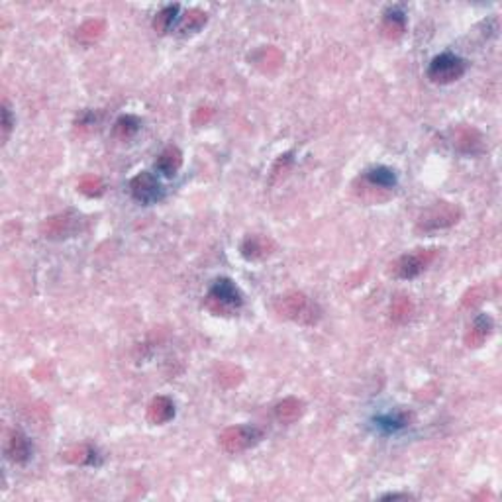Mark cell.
Segmentation results:
<instances>
[{
	"label": "cell",
	"mask_w": 502,
	"mask_h": 502,
	"mask_svg": "<svg viewBox=\"0 0 502 502\" xmlns=\"http://www.w3.org/2000/svg\"><path fill=\"white\" fill-rule=\"evenodd\" d=\"M275 312L302 326H314L322 316L320 306L312 302L305 293H289V295L279 296L275 302Z\"/></svg>",
	"instance_id": "6da1fadb"
},
{
	"label": "cell",
	"mask_w": 502,
	"mask_h": 502,
	"mask_svg": "<svg viewBox=\"0 0 502 502\" xmlns=\"http://www.w3.org/2000/svg\"><path fill=\"white\" fill-rule=\"evenodd\" d=\"M243 305L240 289L226 277L216 279L207 295V308L218 316H229Z\"/></svg>",
	"instance_id": "7a4b0ae2"
},
{
	"label": "cell",
	"mask_w": 502,
	"mask_h": 502,
	"mask_svg": "<svg viewBox=\"0 0 502 502\" xmlns=\"http://www.w3.org/2000/svg\"><path fill=\"white\" fill-rule=\"evenodd\" d=\"M461 220V210L451 202H436L428 207L416 222L420 232H437V229L451 228Z\"/></svg>",
	"instance_id": "3957f363"
},
{
	"label": "cell",
	"mask_w": 502,
	"mask_h": 502,
	"mask_svg": "<svg viewBox=\"0 0 502 502\" xmlns=\"http://www.w3.org/2000/svg\"><path fill=\"white\" fill-rule=\"evenodd\" d=\"M465 71H467V63L459 55L442 54L432 59V63L428 67V76L436 85H449L465 75Z\"/></svg>",
	"instance_id": "277c9868"
},
{
	"label": "cell",
	"mask_w": 502,
	"mask_h": 502,
	"mask_svg": "<svg viewBox=\"0 0 502 502\" xmlns=\"http://www.w3.org/2000/svg\"><path fill=\"white\" fill-rule=\"evenodd\" d=\"M263 437L261 430L255 426H232L226 428L220 436V446L226 453H241L253 448Z\"/></svg>",
	"instance_id": "5b68a950"
},
{
	"label": "cell",
	"mask_w": 502,
	"mask_h": 502,
	"mask_svg": "<svg viewBox=\"0 0 502 502\" xmlns=\"http://www.w3.org/2000/svg\"><path fill=\"white\" fill-rule=\"evenodd\" d=\"M436 255L437 250H414L412 253H406L391 265L393 275L398 279H414L422 271H426L428 265L436 259Z\"/></svg>",
	"instance_id": "8992f818"
},
{
	"label": "cell",
	"mask_w": 502,
	"mask_h": 502,
	"mask_svg": "<svg viewBox=\"0 0 502 502\" xmlns=\"http://www.w3.org/2000/svg\"><path fill=\"white\" fill-rule=\"evenodd\" d=\"M130 193L142 204H155L163 198L165 191L159 179L147 171H142L130 181Z\"/></svg>",
	"instance_id": "52a82bcc"
},
{
	"label": "cell",
	"mask_w": 502,
	"mask_h": 502,
	"mask_svg": "<svg viewBox=\"0 0 502 502\" xmlns=\"http://www.w3.org/2000/svg\"><path fill=\"white\" fill-rule=\"evenodd\" d=\"M79 214L75 212H63V214H57V216H51L44 222L42 226V232H44L45 238L49 240H61V238H71L73 234L79 228Z\"/></svg>",
	"instance_id": "ba28073f"
},
{
	"label": "cell",
	"mask_w": 502,
	"mask_h": 502,
	"mask_svg": "<svg viewBox=\"0 0 502 502\" xmlns=\"http://www.w3.org/2000/svg\"><path fill=\"white\" fill-rule=\"evenodd\" d=\"M6 458L18 463V465H24L28 459L32 458V444L30 439L24 436L20 430H12L8 437H6Z\"/></svg>",
	"instance_id": "9c48e42d"
},
{
	"label": "cell",
	"mask_w": 502,
	"mask_h": 502,
	"mask_svg": "<svg viewBox=\"0 0 502 502\" xmlns=\"http://www.w3.org/2000/svg\"><path fill=\"white\" fill-rule=\"evenodd\" d=\"M275 251L273 240H269L267 236H248L241 243V255L250 261H261L265 257H269Z\"/></svg>",
	"instance_id": "30bf717a"
},
{
	"label": "cell",
	"mask_w": 502,
	"mask_h": 502,
	"mask_svg": "<svg viewBox=\"0 0 502 502\" xmlns=\"http://www.w3.org/2000/svg\"><path fill=\"white\" fill-rule=\"evenodd\" d=\"M453 145L458 152L473 155V153L483 152V136L479 130L471 126H459L458 130L453 131Z\"/></svg>",
	"instance_id": "8fae6325"
},
{
	"label": "cell",
	"mask_w": 502,
	"mask_h": 502,
	"mask_svg": "<svg viewBox=\"0 0 502 502\" xmlns=\"http://www.w3.org/2000/svg\"><path fill=\"white\" fill-rule=\"evenodd\" d=\"M173 418H175V404L169 396H155L147 406V420L155 426L167 424Z\"/></svg>",
	"instance_id": "7c38bea8"
},
{
	"label": "cell",
	"mask_w": 502,
	"mask_h": 502,
	"mask_svg": "<svg viewBox=\"0 0 502 502\" xmlns=\"http://www.w3.org/2000/svg\"><path fill=\"white\" fill-rule=\"evenodd\" d=\"M302 414H305V403L295 396H289L275 406V418L281 424H295Z\"/></svg>",
	"instance_id": "4fadbf2b"
},
{
	"label": "cell",
	"mask_w": 502,
	"mask_h": 502,
	"mask_svg": "<svg viewBox=\"0 0 502 502\" xmlns=\"http://www.w3.org/2000/svg\"><path fill=\"white\" fill-rule=\"evenodd\" d=\"M183 165V153L179 152V147H167L161 152V155L157 157L155 161V169L165 177H173L177 175V171L181 169Z\"/></svg>",
	"instance_id": "5bb4252c"
},
{
	"label": "cell",
	"mask_w": 502,
	"mask_h": 502,
	"mask_svg": "<svg viewBox=\"0 0 502 502\" xmlns=\"http://www.w3.org/2000/svg\"><path fill=\"white\" fill-rule=\"evenodd\" d=\"M491 332H492L491 316L480 314V316L475 318V322H473V326H471L465 341H467L469 348H479V346H483V343L487 341V338L491 336Z\"/></svg>",
	"instance_id": "9a60e30c"
},
{
	"label": "cell",
	"mask_w": 502,
	"mask_h": 502,
	"mask_svg": "<svg viewBox=\"0 0 502 502\" xmlns=\"http://www.w3.org/2000/svg\"><path fill=\"white\" fill-rule=\"evenodd\" d=\"M253 63H255V67H259L261 71H265V73H273L283 63V54L273 45H267V47H261L259 51H255Z\"/></svg>",
	"instance_id": "2e32d148"
},
{
	"label": "cell",
	"mask_w": 502,
	"mask_h": 502,
	"mask_svg": "<svg viewBox=\"0 0 502 502\" xmlns=\"http://www.w3.org/2000/svg\"><path fill=\"white\" fill-rule=\"evenodd\" d=\"M406 30V14L400 8H391L384 12L382 18V33L391 40L400 38Z\"/></svg>",
	"instance_id": "e0dca14e"
},
{
	"label": "cell",
	"mask_w": 502,
	"mask_h": 502,
	"mask_svg": "<svg viewBox=\"0 0 502 502\" xmlns=\"http://www.w3.org/2000/svg\"><path fill=\"white\" fill-rule=\"evenodd\" d=\"M365 183L381 191H393L396 186V175L389 167H373L365 173Z\"/></svg>",
	"instance_id": "ac0fdd59"
},
{
	"label": "cell",
	"mask_w": 502,
	"mask_h": 502,
	"mask_svg": "<svg viewBox=\"0 0 502 502\" xmlns=\"http://www.w3.org/2000/svg\"><path fill=\"white\" fill-rule=\"evenodd\" d=\"M104 30H106V24H104V20H100V18L87 20V22L83 24V26L76 30V40H79V42H81L83 45L97 44L100 38H102Z\"/></svg>",
	"instance_id": "d6986e66"
},
{
	"label": "cell",
	"mask_w": 502,
	"mask_h": 502,
	"mask_svg": "<svg viewBox=\"0 0 502 502\" xmlns=\"http://www.w3.org/2000/svg\"><path fill=\"white\" fill-rule=\"evenodd\" d=\"M414 312V305L406 295H396L391 302V320L394 324H406Z\"/></svg>",
	"instance_id": "ffe728a7"
},
{
	"label": "cell",
	"mask_w": 502,
	"mask_h": 502,
	"mask_svg": "<svg viewBox=\"0 0 502 502\" xmlns=\"http://www.w3.org/2000/svg\"><path fill=\"white\" fill-rule=\"evenodd\" d=\"M177 18H179V4L165 6L163 10L157 12V16H155V20H153V28H155V32H159V33L171 32V28L175 26Z\"/></svg>",
	"instance_id": "44dd1931"
},
{
	"label": "cell",
	"mask_w": 502,
	"mask_h": 502,
	"mask_svg": "<svg viewBox=\"0 0 502 502\" xmlns=\"http://www.w3.org/2000/svg\"><path fill=\"white\" fill-rule=\"evenodd\" d=\"M65 461L75 463V465H95L97 463V449H92L87 444L75 446L65 451Z\"/></svg>",
	"instance_id": "7402d4cb"
},
{
	"label": "cell",
	"mask_w": 502,
	"mask_h": 502,
	"mask_svg": "<svg viewBox=\"0 0 502 502\" xmlns=\"http://www.w3.org/2000/svg\"><path fill=\"white\" fill-rule=\"evenodd\" d=\"M375 424H377V428L382 430V432H387V434H394V432H398V430L406 428V424H408V414H404V412H396V414L379 416V418H375Z\"/></svg>",
	"instance_id": "603a6c76"
},
{
	"label": "cell",
	"mask_w": 502,
	"mask_h": 502,
	"mask_svg": "<svg viewBox=\"0 0 502 502\" xmlns=\"http://www.w3.org/2000/svg\"><path fill=\"white\" fill-rule=\"evenodd\" d=\"M207 22H208L207 12L198 10V8H193V10L186 12L185 16H181V32L195 33L198 32V30H200Z\"/></svg>",
	"instance_id": "cb8c5ba5"
},
{
	"label": "cell",
	"mask_w": 502,
	"mask_h": 502,
	"mask_svg": "<svg viewBox=\"0 0 502 502\" xmlns=\"http://www.w3.org/2000/svg\"><path fill=\"white\" fill-rule=\"evenodd\" d=\"M142 122L138 120L136 116H120L116 124H114V136L120 138V140H130L131 136H136L140 130Z\"/></svg>",
	"instance_id": "d4e9b609"
},
{
	"label": "cell",
	"mask_w": 502,
	"mask_h": 502,
	"mask_svg": "<svg viewBox=\"0 0 502 502\" xmlns=\"http://www.w3.org/2000/svg\"><path fill=\"white\" fill-rule=\"evenodd\" d=\"M241 379H243V373L238 367H234V365H224L218 371V382L222 387H226V389H232V387L240 384Z\"/></svg>",
	"instance_id": "484cf974"
},
{
	"label": "cell",
	"mask_w": 502,
	"mask_h": 502,
	"mask_svg": "<svg viewBox=\"0 0 502 502\" xmlns=\"http://www.w3.org/2000/svg\"><path fill=\"white\" fill-rule=\"evenodd\" d=\"M79 191H81L83 195H87V197H100V195L104 193V183H102V179H99V177L87 175L81 179Z\"/></svg>",
	"instance_id": "4316f807"
},
{
	"label": "cell",
	"mask_w": 502,
	"mask_h": 502,
	"mask_svg": "<svg viewBox=\"0 0 502 502\" xmlns=\"http://www.w3.org/2000/svg\"><path fill=\"white\" fill-rule=\"evenodd\" d=\"M12 126H14V118H12L10 106H8V102L4 100V102H2V133H4V140L8 138Z\"/></svg>",
	"instance_id": "83f0119b"
},
{
	"label": "cell",
	"mask_w": 502,
	"mask_h": 502,
	"mask_svg": "<svg viewBox=\"0 0 502 502\" xmlns=\"http://www.w3.org/2000/svg\"><path fill=\"white\" fill-rule=\"evenodd\" d=\"M95 124H97V118L92 112H83L79 118H76V128L83 130H95Z\"/></svg>",
	"instance_id": "f1b7e54d"
},
{
	"label": "cell",
	"mask_w": 502,
	"mask_h": 502,
	"mask_svg": "<svg viewBox=\"0 0 502 502\" xmlns=\"http://www.w3.org/2000/svg\"><path fill=\"white\" fill-rule=\"evenodd\" d=\"M210 116H212V110H210V108H198L197 116H195V124H197V126H200V124H202V120L208 122V118H210Z\"/></svg>",
	"instance_id": "f546056e"
},
{
	"label": "cell",
	"mask_w": 502,
	"mask_h": 502,
	"mask_svg": "<svg viewBox=\"0 0 502 502\" xmlns=\"http://www.w3.org/2000/svg\"><path fill=\"white\" fill-rule=\"evenodd\" d=\"M384 501H396V499H412L410 494H400V492H393V494H384Z\"/></svg>",
	"instance_id": "4dcf8cb0"
}]
</instances>
